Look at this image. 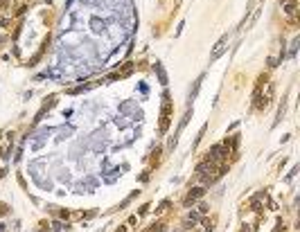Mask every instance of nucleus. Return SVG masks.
Segmentation results:
<instances>
[{
  "label": "nucleus",
  "instance_id": "nucleus-1",
  "mask_svg": "<svg viewBox=\"0 0 300 232\" xmlns=\"http://www.w3.org/2000/svg\"><path fill=\"white\" fill-rule=\"evenodd\" d=\"M226 48H228V36H221V38H219V43L215 45V50H212V54H210V61H217L219 56L226 52Z\"/></svg>",
  "mask_w": 300,
  "mask_h": 232
},
{
  "label": "nucleus",
  "instance_id": "nucleus-2",
  "mask_svg": "<svg viewBox=\"0 0 300 232\" xmlns=\"http://www.w3.org/2000/svg\"><path fill=\"white\" fill-rule=\"evenodd\" d=\"M203 194H205V189H203V187H194L192 192L187 194V198H185V205H190V203H194L197 198H201Z\"/></svg>",
  "mask_w": 300,
  "mask_h": 232
},
{
  "label": "nucleus",
  "instance_id": "nucleus-3",
  "mask_svg": "<svg viewBox=\"0 0 300 232\" xmlns=\"http://www.w3.org/2000/svg\"><path fill=\"white\" fill-rule=\"evenodd\" d=\"M156 72H158L160 84H167V74H165V70H163V66H160V63H156Z\"/></svg>",
  "mask_w": 300,
  "mask_h": 232
},
{
  "label": "nucleus",
  "instance_id": "nucleus-4",
  "mask_svg": "<svg viewBox=\"0 0 300 232\" xmlns=\"http://www.w3.org/2000/svg\"><path fill=\"white\" fill-rule=\"evenodd\" d=\"M199 86H201V79L197 81V84H194V88L190 90V99H194V97H197V92H199Z\"/></svg>",
  "mask_w": 300,
  "mask_h": 232
},
{
  "label": "nucleus",
  "instance_id": "nucleus-5",
  "mask_svg": "<svg viewBox=\"0 0 300 232\" xmlns=\"http://www.w3.org/2000/svg\"><path fill=\"white\" fill-rule=\"evenodd\" d=\"M287 14H289V16L296 14V5H289V7H287Z\"/></svg>",
  "mask_w": 300,
  "mask_h": 232
},
{
  "label": "nucleus",
  "instance_id": "nucleus-6",
  "mask_svg": "<svg viewBox=\"0 0 300 232\" xmlns=\"http://www.w3.org/2000/svg\"><path fill=\"white\" fill-rule=\"evenodd\" d=\"M167 207H169V201H163V203H160V207H158V210H167Z\"/></svg>",
  "mask_w": 300,
  "mask_h": 232
},
{
  "label": "nucleus",
  "instance_id": "nucleus-7",
  "mask_svg": "<svg viewBox=\"0 0 300 232\" xmlns=\"http://www.w3.org/2000/svg\"><path fill=\"white\" fill-rule=\"evenodd\" d=\"M7 212V205H0V214H5Z\"/></svg>",
  "mask_w": 300,
  "mask_h": 232
},
{
  "label": "nucleus",
  "instance_id": "nucleus-8",
  "mask_svg": "<svg viewBox=\"0 0 300 232\" xmlns=\"http://www.w3.org/2000/svg\"><path fill=\"white\" fill-rule=\"evenodd\" d=\"M7 2L9 0H0V7H7Z\"/></svg>",
  "mask_w": 300,
  "mask_h": 232
},
{
  "label": "nucleus",
  "instance_id": "nucleus-9",
  "mask_svg": "<svg viewBox=\"0 0 300 232\" xmlns=\"http://www.w3.org/2000/svg\"><path fill=\"white\" fill-rule=\"evenodd\" d=\"M117 232H126V230H124V228H117Z\"/></svg>",
  "mask_w": 300,
  "mask_h": 232
},
{
  "label": "nucleus",
  "instance_id": "nucleus-10",
  "mask_svg": "<svg viewBox=\"0 0 300 232\" xmlns=\"http://www.w3.org/2000/svg\"><path fill=\"white\" fill-rule=\"evenodd\" d=\"M0 25H5V20H2V18H0Z\"/></svg>",
  "mask_w": 300,
  "mask_h": 232
},
{
  "label": "nucleus",
  "instance_id": "nucleus-11",
  "mask_svg": "<svg viewBox=\"0 0 300 232\" xmlns=\"http://www.w3.org/2000/svg\"><path fill=\"white\" fill-rule=\"evenodd\" d=\"M0 41H2V36H0Z\"/></svg>",
  "mask_w": 300,
  "mask_h": 232
}]
</instances>
